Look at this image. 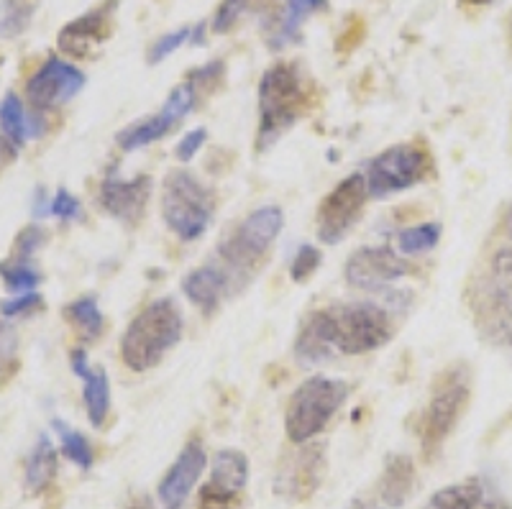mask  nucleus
Here are the masks:
<instances>
[{
	"label": "nucleus",
	"instance_id": "6",
	"mask_svg": "<svg viewBox=\"0 0 512 509\" xmlns=\"http://www.w3.org/2000/svg\"><path fill=\"white\" fill-rule=\"evenodd\" d=\"M282 226H285V215L277 205H264L246 215L236 226V231L218 243V256L226 264L223 269L228 274L246 277L272 249L277 236L282 233Z\"/></svg>",
	"mask_w": 512,
	"mask_h": 509
},
{
	"label": "nucleus",
	"instance_id": "13",
	"mask_svg": "<svg viewBox=\"0 0 512 509\" xmlns=\"http://www.w3.org/2000/svg\"><path fill=\"white\" fill-rule=\"evenodd\" d=\"M249 481V458L236 448H223L210 463V479L200 489V504L226 509Z\"/></svg>",
	"mask_w": 512,
	"mask_h": 509
},
{
	"label": "nucleus",
	"instance_id": "30",
	"mask_svg": "<svg viewBox=\"0 0 512 509\" xmlns=\"http://www.w3.org/2000/svg\"><path fill=\"white\" fill-rule=\"evenodd\" d=\"M198 95H200V87L195 85V82L187 77L185 82H180V85L169 93V98L164 100L162 105V113L164 116H169L175 123H180L182 118L190 116L192 108L198 105Z\"/></svg>",
	"mask_w": 512,
	"mask_h": 509
},
{
	"label": "nucleus",
	"instance_id": "3",
	"mask_svg": "<svg viewBox=\"0 0 512 509\" xmlns=\"http://www.w3.org/2000/svg\"><path fill=\"white\" fill-rule=\"evenodd\" d=\"M351 387L344 379L310 376L292 392L285 412V433L292 443H308L328 428L336 412L344 407Z\"/></svg>",
	"mask_w": 512,
	"mask_h": 509
},
{
	"label": "nucleus",
	"instance_id": "35",
	"mask_svg": "<svg viewBox=\"0 0 512 509\" xmlns=\"http://www.w3.org/2000/svg\"><path fill=\"white\" fill-rule=\"evenodd\" d=\"M39 307H41V295H36V292H26V295L11 297V300L3 302V305H0V313H3V318H18V315L34 313V310H39Z\"/></svg>",
	"mask_w": 512,
	"mask_h": 509
},
{
	"label": "nucleus",
	"instance_id": "18",
	"mask_svg": "<svg viewBox=\"0 0 512 509\" xmlns=\"http://www.w3.org/2000/svg\"><path fill=\"white\" fill-rule=\"evenodd\" d=\"M415 481H418V471H415L413 458L402 453L390 456L379 476V502L390 509L405 507L415 492Z\"/></svg>",
	"mask_w": 512,
	"mask_h": 509
},
{
	"label": "nucleus",
	"instance_id": "41",
	"mask_svg": "<svg viewBox=\"0 0 512 509\" xmlns=\"http://www.w3.org/2000/svg\"><path fill=\"white\" fill-rule=\"evenodd\" d=\"M349 509H387L382 502H374V499H356Z\"/></svg>",
	"mask_w": 512,
	"mask_h": 509
},
{
	"label": "nucleus",
	"instance_id": "1",
	"mask_svg": "<svg viewBox=\"0 0 512 509\" xmlns=\"http://www.w3.org/2000/svg\"><path fill=\"white\" fill-rule=\"evenodd\" d=\"M182 328H185V320H182V310L175 300L162 297V300L146 305L123 330V364L136 374H144V371L159 366L164 356L180 343Z\"/></svg>",
	"mask_w": 512,
	"mask_h": 509
},
{
	"label": "nucleus",
	"instance_id": "8",
	"mask_svg": "<svg viewBox=\"0 0 512 509\" xmlns=\"http://www.w3.org/2000/svg\"><path fill=\"white\" fill-rule=\"evenodd\" d=\"M431 172L433 159L423 146L397 144L384 149L382 154H377L369 162L364 180H367L369 197L384 200V197L395 195V192L420 185Z\"/></svg>",
	"mask_w": 512,
	"mask_h": 509
},
{
	"label": "nucleus",
	"instance_id": "21",
	"mask_svg": "<svg viewBox=\"0 0 512 509\" xmlns=\"http://www.w3.org/2000/svg\"><path fill=\"white\" fill-rule=\"evenodd\" d=\"M57 469H59L57 448L52 446V440H49L47 435H41V438L36 440L34 451L29 453V458H26V474H24L26 492L29 494L47 492L49 484H52L54 476H57Z\"/></svg>",
	"mask_w": 512,
	"mask_h": 509
},
{
	"label": "nucleus",
	"instance_id": "39",
	"mask_svg": "<svg viewBox=\"0 0 512 509\" xmlns=\"http://www.w3.org/2000/svg\"><path fill=\"white\" fill-rule=\"evenodd\" d=\"M72 371H75L80 379H85V376L90 374L88 353H85V348H75V351H72Z\"/></svg>",
	"mask_w": 512,
	"mask_h": 509
},
{
	"label": "nucleus",
	"instance_id": "38",
	"mask_svg": "<svg viewBox=\"0 0 512 509\" xmlns=\"http://www.w3.org/2000/svg\"><path fill=\"white\" fill-rule=\"evenodd\" d=\"M16 348L18 341L13 328L6 323H0V371L6 369L8 364H13V359H16Z\"/></svg>",
	"mask_w": 512,
	"mask_h": 509
},
{
	"label": "nucleus",
	"instance_id": "31",
	"mask_svg": "<svg viewBox=\"0 0 512 509\" xmlns=\"http://www.w3.org/2000/svg\"><path fill=\"white\" fill-rule=\"evenodd\" d=\"M57 428L59 440H62V453L67 456V461H72L80 469H90L93 466V448H90V440L82 433L72 428H64L62 423H54Z\"/></svg>",
	"mask_w": 512,
	"mask_h": 509
},
{
	"label": "nucleus",
	"instance_id": "11",
	"mask_svg": "<svg viewBox=\"0 0 512 509\" xmlns=\"http://www.w3.org/2000/svg\"><path fill=\"white\" fill-rule=\"evenodd\" d=\"M328 471V448L326 443H300L295 456L282 466L277 479V492L292 502H308L320 489Z\"/></svg>",
	"mask_w": 512,
	"mask_h": 509
},
{
	"label": "nucleus",
	"instance_id": "32",
	"mask_svg": "<svg viewBox=\"0 0 512 509\" xmlns=\"http://www.w3.org/2000/svg\"><path fill=\"white\" fill-rule=\"evenodd\" d=\"M31 3L29 0H3L0 6V34L18 36L31 21Z\"/></svg>",
	"mask_w": 512,
	"mask_h": 509
},
{
	"label": "nucleus",
	"instance_id": "20",
	"mask_svg": "<svg viewBox=\"0 0 512 509\" xmlns=\"http://www.w3.org/2000/svg\"><path fill=\"white\" fill-rule=\"evenodd\" d=\"M0 131H3V139L13 146V149H21L29 139L41 136L44 126L36 116H29L16 93H8L0 103Z\"/></svg>",
	"mask_w": 512,
	"mask_h": 509
},
{
	"label": "nucleus",
	"instance_id": "45",
	"mask_svg": "<svg viewBox=\"0 0 512 509\" xmlns=\"http://www.w3.org/2000/svg\"><path fill=\"white\" fill-rule=\"evenodd\" d=\"M461 3H466V6H489L492 0H461Z\"/></svg>",
	"mask_w": 512,
	"mask_h": 509
},
{
	"label": "nucleus",
	"instance_id": "43",
	"mask_svg": "<svg viewBox=\"0 0 512 509\" xmlns=\"http://www.w3.org/2000/svg\"><path fill=\"white\" fill-rule=\"evenodd\" d=\"M477 509H510V507H507L505 502H497V499H487V497H484L482 502L477 504Z\"/></svg>",
	"mask_w": 512,
	"mask_h": 509
},
{
	"label": "nucleus",
	"instance_id": "44",
	"mask_svg": "<svg viewBox=\"0 0 512 509\" xmlns=\"http://www.w3.org/2000/svg\"><path fill=\"white\" fill-rule=\"evenodd\" d=\"M505 231L512 241V203H510V208H507V215H505Z\"/></svg>",
	"mask_w": 512,
	"mask_h": 509
},
{
	"label": "nucleus",
	"instance_id": "40",
	"mask_svg": "<svg viewBox=\"0 0 512 509\" xmlns=\"http://www.w3.org/2000/svg\"><path fill=\"white\" fill-rule=\"evenodd\" d=\"M47 213H52V203H49L47 192L39 190V192H36V197H34V215H36V218H44Z\"/></svg>",
	"mask_w": 512,
	"mask_h": 509
},
{
	"label": "nucleus",
	"instance_id": "33",
	"mask_svg": "<svg viewBox=\"0 0 512 509\" xmlns=\"http://www.w3.org/2000/svg\"><path fill=\"white\" fill-rule=\"evenodd\" d=\"M320 259H323V256H320V251L315 249V246H310V243L300 246L290 264L292 282H308V279L318 272Z\"/></svg>",
	"mask_w": 512,
	"mask_h": 509
},
{
	"label": "nucleus",
	"instance_id": "9",
	"mask_svg": "<svg viewBox=\"0 0 512 509\" xmlns=\"http://www.w3.org/2000/svg\"><path fill=\"white\" fill-rule=\"evenodd\" d=\"M369 190L364 174H349L338 182L318 208V238L323 243L344 241L346 233L354 228L359 213L364 210Z\"/></svg>",
	"mask_w": 512,
	"mask_h": 509
},
{
	"label": "nucleus",
	"instance_id": "19",
	"mask_svg": "<svg viewBox=\"0 0 512 509\" xmlns=\"http://www.w3.org/2000/svg\"><path fill=\"white\" fill-rule=\"evenodd\" d=\"M333 351H336V346H333L331 318H328V310H318L305 320V325L297 333L295 359L303 366H315L331 359Z\"/></svg>",
	"mask_w": 512,
	"mask_h": 509
},
{
	"label": "nucleus",
	"instance_id": "22",
	"mask_svg": "<svg viewBox=\"0 0 512 509\" xmlns=\"http://www.w3.org/2000/svg\"><path fill=\"white\" fill-rule=\"evenodd\" d=\"M175 126L177 123L169 116H164L162 110H159L157 116H149L144 118V121H136L128 128H123L121 134L116 136V144L121 146L123 151L141 149V146H149L154 144V141L164 139V136H167Z\"/></svg>",
	"mask_w": 512,
	"mask_h": 509
},
{
	"label": "nucleus",
	"instance_id": "5",
	"mask_svg": "<svg viewBox=\"0 0 512 509\" xmlns=\"http://www.w3.org/2000/svg\"><path fill=\"white\" fill-rule=\"evenodd\" d=\"M162 218L180 241H198L213 220V197L190 172H169L162 185Z\"/></svg>",
	"mask_w": 512,
	"mask_h": 509
},
{
	"label": "nucleus",
	"instance_id": "17",
	"mask_svg": "<svg viewBox=\"0 0 512 509\" xmlns=\"http://www.w3.org/2000/svg\"><path fill=\"white\" fill-rule=\"evenodd\" d=\"M182 292H185L192 305L198 307L200 313L213 315L223 297H226V292H231V274L223 267H216V264L192 269L182 279Z\"/></svg>",
	"mask_w": 512,
	"mask_h": 509
},
{
	"label": "nucleus",
	"instance_id": "24",
	"mask_svg": "<svg viewBox=\"0 0 512 509\" xmlns=\"http://www.w3.org/2000/svg\"><path fill=\"white\" fill-rule=\"evenodd\" d=\"M484 499V489L479 481L469 479L461 484H451L441 492L433 494L423 509H477V504Z\"/></svg>",
	"mask_w": 512,
	"mask_h": 509
},
{
	"label": "nucleus",
	"instance_id": "34",
	"mask_svg": "<svg viewBox=\"0 0 512 509\" xmlns=\"http://www.w3.org/2000/svg\"><path fill=\"white\" fill-rule=\"evenodd\" d=\"M44 241H47V233L41 231L39 226L24 228V231L18 233V238H16V256H13V259L29 261L31 256H34L36 251L44 246Z\"/></svg>",
	"mask_w": 512,
	"mask_h": 509
},
{
	"label": "nucleus",
	"instance_id": "29",
	"mask_svg": "<svg viewBox=\"0 0 512 509\" xmlns=\"http://www.w3.org/2000/svg\"><path fill=\"white\" fill-rule=\"evenodd\" d=\"M0 277L6 282V287L16 295H26L34 292L41 282V274L31 267L29 261L24 259H11L0 264Z\"/></svg>",
	"mask_w": 512,
	"mask_h": 509
},
{
	"label": "nucleus",
	"instance_id": "14",
	"mask_svg": "<svg viewBox=\"0 0 512 509\" xmlns=\"http://www.w3.org/2000/svg\"><path fill=\"white\" fill-rule=\"evenodd\" d=\"M205 466H208V453H205L200 440H190L175 458V463L169 466L164 479L159 481L157 497L164 509H182L190 499L192 489L198 486L200 476H203Z\"/></svg>",
	"mask_w": 512,
	"mask_h": 509
},
{
	"label": "nucleus",
	"instance_id": "26",
	"mask_svg": "<svg viewBox=\"0 0 512 509\" xmlns=\"http://www.w3.org/2000/svg\"><path fill=\"white\" fill-rule=\"evenodd\" d=\"M441 241V226L438 223H423V226L405 228L397 236V249L402 256H418L433 251Z\"/></svg>",
	"mask_w": 512,
	"mask_h": 509
},
{
	"label": "nucleus",
	"instance_id": "37",
	"mask_svg": "<svg viewBox=\"0 0 512 509\" xmlns=\"http://www.w3.org/2000/svg\"><path fill=\"white\" fill-rule=\"evenodd\" d=\"M52 215H57L59 220H75L80 215V200L72 192L59 190L52 200Z\"/></svg>",
	"mask_w": 512,
	"mask_h": 509
},
{
	"label": "nucleus",
	"instance_id": "28",
	"mask_svg": "<svg viewBox=\"0 0 512 509\" xmlns=\"http://www.w3.org/2000/svg\"><path fill=\"white\" fill-rule=\"evenodd\" d=\"M492 282H495L492 297H495L497 307L512 315V246L497 251L492 259Z\"/></svg>",
	"mask_w": 512,
	"mask_h": 509
},
{
	"label": "nucleus",
	"instance_id": "7",
	"mask_svg": "<svg viewBox=\"0 0 512 509\" xmlns=\"http://www.w3.org/2000/svg\"><path fill=\"white\" fill-rule=\"evenodd\" d=\"M469 371L466 366H451L446 374L438 376V384L433 389V397L423 412V425H420V438H423V453L428 458L438 453V448L446 443L451 430L459 423L461 412L469 402Z\"/></svg>",
	"mask_w": 512,
	"mask_h": 509
},
{
	"label": "nucleus",
	"instance_id": "12",
	"mask_svg": "<svg viewBox=\"0 0 512 509\" xmlns=\"http://www.w3.org/2000/svg\"><path fill=\"white\" fill-rule=\"evenodd\" d=\"M82 87H85V75L77 70L75 64L64 62L59 57H49L26 85V98H29L31 108L44 113V110H54L59 105L70 103Z\"/></svg>",
	"mask_w": 512,
	"mask_h": 509
},
{
	"label": "nucleus",
	"instance_id": "4",
	"mask_svg": "<svg viewBox=\"0 0 512 509\" xmlns=\"http://www.w3.org/2000/svg\"><path fill=\"white\" fill-rule=\"evenodd\" d=\"M333 328V346L346 356H361L387 346L395 333V315L379 300L344 302L326 307Z\"/></svg>",
	"mask_w": 512,
	"mask_h": 509
},
{
	"label": "nucleus",
	"instance_id": "23",
	"mask_svg": "<svg viewBox=\"0 0 512 509\" xmlns=\"http://www.w3.org/2000/svg\"><path fill=\"white\" fill-rule=\"evenodd\" d=\"M82 400H85V410H88L90 423L95 428H103L108 410H111V382L105 369H90V374L82 379Z\"/></svg>",
	"mask_w": 512,
	"mask_h": 509
},
{
	"label": "nucleus",
	"instance_id": "36",
	"mask_svg": "<svg viewBox=\"0 0 512 509\" xmlns=\"http://www.w3.org/2000/svg\"><path fill=\"white\" fill-rule=\"evenodd\" d=\"M205 141H208V131H205V128H192V131H187L175 149L177 159H180V162H190V159L203 149Z\"/></svg>",
	"mask_w": 512,
	"mask_h": 509
},
{
	"label": "nucleus",
	"instance_id": "10",
	"mask_svg": "<svg viewBox=\"0 0 512 509\" xmlns=\"http://www.w3.org/2000/svg\"><path fill=\"white\" fill-rule=\"evenodd\" d=\"M410 261L390 246H361L344 267L346 282L361 292H382L410 274Z\"/></svg>",
	"mask_w": 512,
	"mask_h": 509
},
{
	"label": "nucleus",
	"instance_id": "46",
	"mask_svg": "<svg viewBox=\"0 0 512 509\" xmlns=\"http://www.w3.org/2000/svg\"><path fill=\"white\" fill-rule=\"evenodd\" d=\"M3 154H6V141L0 139V162H3Z\"/></svg>",
	"mask_w": 512,
	"mask_h": 509
},
{
	"label": "nucleus",
	"instance_id": "27",
	"mask_svg": "<svg viewBox=\"0 0 512 509\" xmlns=\"http://www.w3.org/2000/svg\"><path fill=\"white\" fill-rule=\"evenodd\" d=\"M203 34H205V24L198 26H182L177 31H169V34H162L149 49V64H159L169 57V54H175L182 44L192 41V44H203Z\"/></svg>",
	"mask_w": 512,
	"mask_h": 509
},
{
	"label": "nucleus",
	"instance_id": "25",
	"mask_svg": "<svg viewBox=\"0 0 512 509\" xmlns=\"http://www.w3.org/2000/svg\"><path fill=\"white\" fill-rule=\"evenodd\" d=\"M64 315L80 330V336L88 338V341H95L105 328V318L95 297H80V300L70 302L64 307Z\"/></svg>",
	"mask_w": 512,
	"mask_h": 509
},
{
	"label": "nucleus",
	"instance_id": "42",
	"mask_svg": "<svg viewBox=\"0 0 512 509\" xmlns=\"http://www.w3.org/2000/svg\"><path fill=\"white\" fill-rule=\"evenodd\" d=\"M126 509H157V504H154L149 497H139V499H134V502L128 504Z\"/></svg>",
	"mask_w": 512,
	"mask_h": 509
},
{
	"label": "nucleus",
	"instance_id": "16",
	"mask_svg": "<svg viewBox=\"0 0 512 509\" xmlns=\"http://www.w3.org/2000/svg\"><path fill=\"white\" fill-rule=\"evenodd\" d=\"M116 8V0L103 3L100 8H93L85 16L75 18L59 31V49L70 57H88L98 44H103L111 36V16Z\"/></svg>",
	"mask_w": 512,
	"mask_h": 509
},
{
	"label": "nucleus",
	"instance_id": "47",
	"mask_svg": "<svg viewBox=\"0 0 512 509\" xmlns=\"http://www.w3.org/2000/svg\"><path fill=\"white\" fill-rule=\"evenodd\" d=\"M510 348H512V333H510Z\"/></svg>",
	"mask_w": 512,
	"mask_h": 509
},
{
	"label": "nucleus",
	"instance_id": "2",
	"mask_svg": "<svg viewBox=\"0 0 512 509\" xmlns=\"http://www.w3.org/2000/svg\"><path fill=\"white\" fill-rule=\"evenodd\" d=\"M310 93L295 64H274L259 82V149H269L308 108Z\"/></svg>",
	"mask_w": 512,
	"mask_h": 509
},
{
	"label": "nucleus",
	"instance_id": "15",
	"mask_svg": "<svg viewBox=\"0 0 512 509\" xmlns=\"http://www.w3.org/2000/svg\"><path fill=\"white\" fill-rule=\"evenodd\" d=\"M149 197H152V177L146 174H139L134 180L108 177L100 185L98 203L111 218L121 220L126 226H136L144 218Z\"/></svg>",
	"mask_w": 512,
	"mask_h": 509
}]
</instances>
